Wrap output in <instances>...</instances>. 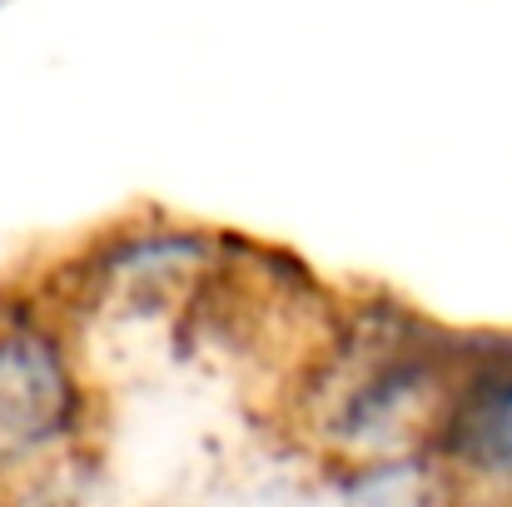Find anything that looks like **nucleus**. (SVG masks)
<instances>
[{
  "label": "nucleus",
  "mask_w": 512,
  "mask_h": 507,
  "mask_svg": "<svg viewBox=\"0 0 512 507\" xmlns=\"http://www.w3.org/2000/svg\"><path fill=\"white\" fill-rule=\"evenodd\" d=\"M468 358L458 338L418 319L358 324L304 388V433L348 463H428Z\"/></svg>",
  "instance_id": "1"
},
{
  "label": "nucleus",
  "mask_w": 512,
  "mask_h": 507,
  "mask_svg": "<svg viewBox=\"0 0 512 507\" xmlns=\"http://www.w3.org/2000/svg\"><path fill=\"white\" fill-rule=\"evenodd\" d=\"M90 428V383L60 319L0 304V493L45 483Z\"/></svg>",
  "instance_id": "2"
},
{
  "label": "nucleus",
  "mask_w": 512,
  "mask_h": 507,
  "mask_svg": "<svg viewBox=\"0 0 512 507\" xmlns=\"http://www.w3.org/2000/svg\"><path fill=\"white\" fill-rule=\"evenodd\" d=\"M428 468L458 507H512V343L468 358Z\"/></svg>",
  "instance_id": "3"
}]
</instances>
